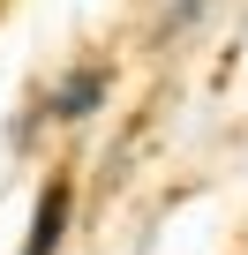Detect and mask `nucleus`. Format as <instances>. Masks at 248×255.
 I'll use <instances>...</instances> for the list:
<instances>
[{
  "label": "nucleus",
  "mask_w": 248,
  "mask_h": 255,
  "mask_svg": "<svg viewBox=\"0 0 248 255\" xmlns=\"http://www.w3.org/2000/svg\"><path fill=\"white\" fill-rule=\"evenodd\" d=\"M60 225H68V180H53V188L38 195V218H30L23 255H53V248H60Z\"/></svg>",
  "instance_id": "1"
}]
</instances>
